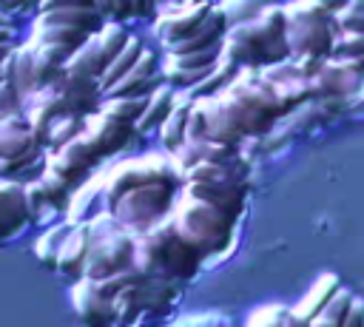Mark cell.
Here are the masks:
<instances>
[{"mask_svg":"<svg viewBox=\"0 0 364 327\" xmlns=\"http://www.w3.org/2000/svg\"><path fill=\"white\" fill-rule=\"evenodd\" d=\"M134 264L145 276L171 279V282H179L182 284V282H191L199 273L202 256L176 233V227L165 216L162 222H156L148 230L136 233Z\"/></svg>","mask_w":364,"mask_h":327,"instance_id":"1","label":"cell"},{"mask_svg":"<svg viewBox=\"0 0 364 327\" xmlns=\"http://www.w3.org/2000/svg\"><path fill=\"white\" fill-rule=\"evenodd\" d=\"M168 219L176 227V233L202 256V262L228 253V247L233 245L236 219H230L219 208H213L202 199H193L182 191L176 193Z\"/></svg>","mask_w":364,"mask_h":327,"instance_id":"2","label":"cell"},{"mask_svg":"<svg viewBox=\"0 0 364 327\" xmlns=\"http://www.w3.org/2000/svg\"><path fill=\"white\" fill-rule=\"evenodd\" d=\"M46 168V145L26 114L0 117V176L31 182Z\"/></svg>","mask_w":364,"mask_h":327,"instance_id":"3","label":"cell"},{"mask_svg":"<svg viewBox=\"0 0 364 327\" xmlns=\"http://www.w3.org/2000/svg\"><path fill=\"white\" fill-rule=\"evenodd\" d=\"M176 193H179L176 182H148V185L125 191L108 208V213L117 219L119 227H125L131 233H142L171 213Z\"/></svg>","mask_w":364,"mask_h":327,"instance_id":"4","label":"cell"},{"mask_svg":"<svg viewBox=\"0 0 364 327\" xmlns=\"http://www.w3.org/2000/svg\"><path fill=\"white\" fill-rule=\"evenodd\" d=\"M287 17V48L290 57L296 54H313L327 60L333 48L336 23L333 14H327L316 0H293L284 6Z\"/></svg>","mask_w":364,"mask_h":327,"instance_id":"5","label":"cell"},{"mask_svg":"<svg viewBox=\"0 0 364 327\" xmlns=\"http://www.w3.org/2000/svg\"><path fill=\"white\" fill-rule=\"evenodd\" d=\"M219 51L239 68H264L290 57L287 40H276L259 20L228 26Z\"/></svg>","mask_w":364,"mask_h":327,"instance_id":"6","label":"cell"},{"mask_svg":"<svg viewBox=\"0 0 364 327\" xmlns=\"http://www.w3.org/2000/svg\"><path fill=\"white\" fill-rule=\"evenodd\" d=\"M148 182H176L182 185V173L173 162L171 154H148V156H134L111 171L102 173V208L108 210L125 191L148 185Z\"/></svg>","mask_w":364,"mask_h":327,"instance_id":"7","label":"cell"},{"mask_svg":"<svg viewBox=\"0 0 364 327\" xmlns=\"http://www.w3.org/2000/svg\"><path fill=\"white\" fill-rule=\"evenodd\" d=\"M179 299V282L156 279V276H139L128 282L122 290L114 293V324H134L139 318L162 313L168 304Z\"/></svg>","mask_w":364,"mask_h":327,"instance_id":"8","label":"cell"},{"mask_svg":"<svg viewBox=\"0 0 364 327\" xmlns=\"http://www.w3.org/2000/svg\"><path fill=\"white\" fill-rule=\"evenodd\" d=\"M102 159L105 156L97 151V145L88 139L85 131L71 136L65 145L46 151V168H51L57 176H63L74 191L94 173L97 165H102Z\"/></svg>","mask_w":364,"mask_h":327,"instance_id":"9","label":"cell"},{"mask_svg":"<svg viewBox=\"0 0 364 327\" xmlns=\"http://www.w3.org/2000/svg\"><path fill=\"white\" fill-rule=\"evenodd\" d=\"M134 253H136V233H131L125 227H114L105 236L91 242L82 276L97 282L117 270H125L128 264H134Z\"/></svg>","mask_w":364,"mask_h":327,"instance_id":"10","label":"cell"},{"mask_svg":"<svg viewBox=\"0 0 364 327\" xmlns=\"http://www.w3.org/2000/svg\"><path fill=\"white\" fill-rule=\"evenodd\" d=\"M210 0H185L168 9H159L154 14V31L162 40V45H171L176 40H185L188 34H193L199 28V23L208 17L210 11Z\"/></svg>","mask_w":364,"mask_h":327,"instance_id":"11","label":"cell"},{"mask_svg":"<svg viewBox=\"0 0 364 327\" xmlns=\"http://www.w3.org/2000/svg\"><path fill=\"white\" fill-rule=\"evenodd\" d=\"M82 131L88 134V139L97 145V151L108 159V156H117L119 151H125L134 139V122H125L119 117H111L100 108L88 111L82 117Z\"/></svg>","mask_w":364,"mask_h":327,"instance_id":"12","label":"cell"},{"mask_svg":"<svg viewBox=\"0 0 364 327\" xmlns=\"http://www.w3.org/2000/svg\"><path fill=\"white\" fill-rule=\"evenodd\" d=\"M216 100H219L225 117L233 122V128H236L242 136H259V134L270 131L273 122H276L273 117H267L259 105H253V102H250L242 91H236L233 85H228L225 91H219Z\"/></svg>","mask_w":364,"mask_h":327,"instance_id":"13","label":"cell"},{"mask_svg":"<svg viewBox=\"0 0 364 327\" xmlns=\"http://www.w3.org/2000/svg\"><path fill=\"white\" fill-rule=\"evenodd\" d=\"M159 82H162L159 54L145 45L142 54H139V60L131 65V71L125 77H119L102 97H148Z\"/></svg>","mask_w":364,"mask_h":327,"instance_id":"14","label":"cell"},{"mask_svg":"<svg viewBox=\"0 0 364 327\" xmlns=\"http://www.w3.org/2000/svg\"><path fill=\"white\" fill-rule=\"evenodd\" d=\"M179 191L219 208L236 222L245 210V196H247V185H225V182H202V179H182Z\"/></svg>","mask_w":364,"mask_h":327,"instance_id":"15","label":"cell"},{"mask_svg":"<svg viewBox=\"0 0 364 327\" xmlns=\"http://www.w3.org/2000/svg\"><path fill=\"white\" fill-rule=\"evenodd\" d=\"M71 304H74V313L80 316V321H85V324H94V327L114 324V304H111V299L88 276L74 279Z\"/></svg>","mask_w":364,"mask_h":327,"instance_id":"16","label":"cell"},{"mask_svg":"<svg viewBox=\"0 0 364 327\" xmlns=\"http://www.w3.org/2000/svg\"><path fill=\"white\" fill-rule=\"evenodd\" d=\"M230 85L236 91H242L253 105H259L267 117H273V119L284 117V108H282V100H279V91H276V82L262 68H239V74H236V80Z\"/></svg>","mask_w":364,"mask_h":327,"instance_id":"17","label":"cell"},{"mask_svg":"<svg viewBox=\"0 0 364 327\" xmlns=\"http://www.w3.org/2000/svg\"><path fill=\"white\" fill-rule=\"evenodd\" d=\"M28 222L31 219H28V210H26L23 182L0 176V242L14 239Z\"/></svg>","mask_w":364,"mask_h":327,"instance_id":"18","label":"cell"},{"mask_svg":"<svg viewBox=\"0 0 364 327\" xmlns=\"http://www.w3.org/2000/svg\"><path fill=\"white\" fill-rule=\"evenodd\" d=\"M228 31V17L219 6H210L208 17L199 23V28L193 34H188L185 40H176L171 45H165L168 54H191V51H208V48H219L222 37Z\"/></svg>","mask_w":364,"mask_h":327,"instance_id":"19","label":"cell"},{"mask_svg":"<svg viewBox=\"0 0 364 327\" xmlns=\"http://www.w3.org/2000/svg\"><path fill=\"white\" fill-rule=\"evenodd\" d=\"M91 225L88 219L85 222H74V227L68 230L65 242H63V250L57 256V273L68 276V279H80L82 270H85V259H88V250H91Z\"/></svg>","mask_w":364,"mask_h":327,"instance_id":"20","label":"cell"},{"mask_svg":"<svg viewBox=\"0 0 364 327\" xmlns=\"http://www.w3.org/2000/svg\"><path fill=\"white\" fill-rule=\"evenodd\" d=\"M179 173L185 168H191L193 162L199 159H213V162H228V159H236L239 156V145H228V142H219V139H185L176 151H171Z\"/></svg>","mask_w":364,"mask_h":327,"instance_id":"21","label":"cell"},{"mask_svg":"<svg viewBox=\"0 0 364 327\" xmlns=\"http://www.w3.org/2000/svg\"><path fill=\"white\" fill-rule=\"evenodd\" d=\"M191 102H193V94L191 91H176L168 117L156 128L159 131V142H162V148L168 154L176 151L185 142V136H188V111H191Z\"/></svg>","mask_w":364,"mask_h":327,"instance_id":"22","label":"cell"},{"mask_svg":"<svg viewBox=\"0 0 364 327\" xmlns=\"http://www.w3.org/2000/svg\"><path fill=\"white\" fill-rule=\"evenodd\" d=\"M182 179H202V182H225V185H247V165L236 156L228 162L199 159L182 171Z\"/></svg>","mask_w":364,"mask_h":327,"instance_id":"23","label":"cell"},{"mask_svg":"<svg viewBox=\"0 0 364 327\" xmlns=\"http://www.w3.org/2000/svg\"><path fill=\"white\" fill-rule=\"evenodd\" d=\"M338 287H341V279H338L336 273H321V276L313 282V287L301 296V301L290 307L293 316H296V321H299L301 327H304V324H313V318L318 316V310L330 301V296H333Z\"/></svg>","mask_w":364,"mask_h":327,"instance_id":"24","label":"cell"},{"mask_svg":"<svg viewBox=\"0 0 364 327\" xmlns=\"http://www.w3.org/2000/svg\"><path fill=\"white\" fill-rule=\"evenodd\" d=\"M63 71H65L71 80H77V82L97 85V80H100V74H102V60H100V51H97V40H94V34H91L82 45H77V48L68 54V60H65Z\"/></svg>","mask_w":364,"mask_h":327,"instance_id":"25","label":"cell"},{"mask_svg":"<svg viewBox=\"0 0 364 327\" xmlns=\"http://www.w3.org/2000/svg\"><path fill=\"white\" fill-rule=\"evenodd\" d=\"M199 111H202V119H205V139H219V142H228V145H239L245 136L233 128V122L225 117L222 105L216 97H193Z\"/></svg>","mask_w":364,"mask_h":327,"instance_id":"26","label":"cell"},{"mask_svg":"<svg viewBox=\"0 0 364 327\" xmlns=\"http://www.w3.org/2000/svg\"><path fill=\"white\" fill-rule=\"evenodd\" d=\"M28 45H31V54H34V74H37V88L46 85L68 60V54L74 48L68 45H57V43H46V40H31L28 37Z\"/></svg>","mask_w":364,"mask_h":327,"instance_id":"27","label":"cell"},{"mask_svg":"<svg viewBox=\"0 0 364 327\" xmlns=\"http://www.w3.org/2000/svg\"><path fill=\"white\" fill-rule=\"evenodd\" d=\"M102 208V176H94V179H85L68 199V208H65V216L71 222H85L91 216H97Z\"/></svg>","mask_w":364,"mask_h":327,"instance_id":"28","label":"cell"},{"mask_svg":"<svg viewBox=\"0 0 364 327\" xmlns=\"http://www.w3.org/2000/svg\"><path fill=\"white\" fill-rule=\"evenodd\" d=\"M173 94H176V88H171L168 82H159V85L148 94L145 108H142L139 119L134 122V131H136V134H151V131H156V128L162 125V119L168 117V111H171Z\"/></svg>","mask_w":364,"mask_h":327,"instance_id":"29","label":"cell"},{"mask_svg":"<svg viewBox=\"0 0 364 327\" xmlns=\"http://www.w3.org/2000/svg\"><path fill=\"white\" fill-rule=\"evenodd\" d=\"M142 48H145V43H142V37H136V34H128V40H125V45L117 51V57L102 68V74H100V80H97V85H100V94H105L119 77H125L128 71H131V65L139 60V54H142Z\"/></svg>","mask_w":364,"mask_h":327,"instance_id":"30","label":"cell"},{"mask_svg":"<svg viewBox=\"0 0 364 327\" xmlns=\"http://www.w3.org/2000/svg\"><path fill=\"white\" fill-rule=\"evenodd\" d=\"M71 227H74L71 219L54 222V225H48V227L34 239V259H37L43 267H51V270L57 267V256H60L63 242H65V236H68Z\"/></svg>","mask_w":364,"mask_h":327,"instance_id":"31","label":"cell"},{"mask_svg":"<svg viewBox=\"0 0 364 327\" xmlns=\"http://www.w3.org/2000/svg\"><path fill=\"white\" fill-rule=\"evenodd\" d=\"M91 37V31L77 28V26H65V23H46V20H34L31 26V40H46V43H57V45H68L77 48Z\"/></svg>","mask_w":364,"mask_h":327,"instance_id":"32","label":"cell"},{"mask_svg":"<svg viewBox=\"0 0 364 327\" xmlns=\"http://www.w3.org/2000/svg\"><path fill=\"white\" fill-rule=\"evenodd\" d=\"M236 74H239V65H236L233 60H228L225 54H219L216 65L191 88V94H193V97H216L219 91H225V88L236 80Z\"/></svg>","mask_w":364,"mask_h":327,"instance_id":"33","label":"cell"},{"mask_svg":"<svg viewBox=\"0 0 364 327\" xmlns=\"http://www.w3.org/2000/svg\"><path fill=\"white\" fill-rule=\"evenodd\" d=\"M131 31H125V26L119 20H105L100 26V31H94V40H97V51H100V60H102V68L117 57V51L125 45Z\"/></svg>","mask_w":364,"mask_h":327,"instance_id":"34","label":"cell"},{"mask_svg":"<svg viewBox=\"0 0 364 327\" xmlns=\"http://www.w3.org/2000/svg\"><path fill=\"white\" fill-rule=\"evenodd\" d=\"M82 117H85V114H63V117H57V119L46 128V134H43L46 151H54V148L65 145L71 136H77V134L82 131Z\"/></svg>","mask_w":364,"mask_h":327,"instance_id":"35","label":"cell"},{"mask_svg":"<svg viewBox=\"0 0 364 327\" xmlns=\"http://www.w3.org/2000/svg\"><path fill=\"white\" fill-rule=\"evenodd\" d=\"M14 85L20 88L23 97H28L37 88V74H34V54L28 40L23 45H14Z\"/></svg>","mask_w":364,"mask_h":327,"instance_id":"36","label":"cell"},{"mask_svg":"<svg viewBox=\"0 0 364 327\" xmlns=\"http://www.w3.org/2000/svg\"><path fill=\"white\" fill-rule=\"evenodd\" d=\"M350 301H353V293H350V290H344V287H338V290L330 296V301L318 310V316L313 318V324H333V327H344V321H347V310H350Z\"/></svg>","mask_w":364,"mask_h":327,"instance_id":"37","label":"cell"},{"mask_svg":"<svg viewBox=\"0 0 364 327\" xmlns=\"http://www.w3.org/2000/svg\"><path fill=\"white\" fill-rule=\"evenodd\" d=\"M145 100L148 97H102L97 108L111 114V117H119L125 122H136L142 108H145Z\"/></svg>","mask_w":364,"mask_h":327,"instance_id":"38","label":"cell"},{"mask_svg":"<svg viewBox=\"0 0 364 327\" xmlns=\"http://www.w3.org/2000/svg\"><path fill=\"white\" fill-rule=\"evenodd\" d=\"M23 196H26V210H28V219H31V222H40V219L48 216V213H57V208L51 205V199L46 196V191L40 188L37 179L23 182Z\"/></svg>","mask_w":364,"mask_h":327,"instance_id":"39","label":"cell"},{"mask_svg":"<svg viewBox=\"0 0 364 327\" xmlns=\"http://www.w3.org/2000/svg\"><path fill=\"white\" fill-rule=\"evenodd\" d=\"M267 3H270V0H222V3H219V9L225 11L228 26H236V23L256 20Z\"/></svg>","mask_w":364,"mask_h":327,"instance_id":"40","label":"cell"},{"mask_svg":"<svg viewBox=\"0 0 364 327\" xmlns=\"http://www.w3.org/2000/svg\"><path fill=\"white\" fill-rule=\"evenodd\" d=\"M330 57L338 60H358L364 57V31H336Z\"/></svg>","mask_w":364,"mask_h":327,"instance_id":"41","label":"cell"},{"mask_svg":"<svg viewBox=\"0 0 364 327\" xmlns=\"http://www.w3.org/2000/svg\"><path fill=\"white\" fill-rule=\"evenodd\" d=\"M247 324H250V327H256V324H262V327H284V324L299 327L293 310H290V307H282V304H267V307L256 310V313L247 318Z\"/></svg>","mask_w":364,"mask_h":327,"instance_id":"42","label":"cell"},{"mask_svg":"<svg viewBox=\"0 0 364 327\" xmlns=\"http://www.w3.org/2000/svg\"><path fill=\"white\" fill-rule=\"evenodd\" d=\"M23 94L20 88L11 82V80H3L0 82V117H9V114H20L23 111Z\"/></svg>","mask_w":364,"mask_h":327,"instance_id":"43","label":"cell"},{"mask_svg":"<svg viewBox=\"0 0 364 327\" xmlns=\"http://www.w3.org/2000/svg\"><path fill=\"white\" fill-rule=\"evenodd\" d=\"M344 327H364V299L353 296L350 310H347V321H344Z\"/></svg>","mask_w":364,"mask_h":327,"instance_id":"44","label":"cell"},{"mask_svg":"<svg viewBox=\"0 0 364 327\" xmlns=\"http://www.w3.org/2000/svg\"><path fill=\"white\" fill-rule=\"evenodd\" d=\"M131 6H134V17H139V20H148L159 11L156 0H131Z\"/></svg>","mask_w":364,"mask_h":327,"instance_id":"45","label":"cell"},{"mask_svg":"<svg viewBox=\"0 0 364 327\" xmlns=\"http://www.w3.org/2000/svg\"><path fill=\"white\" fill-rule=\"evenodd\" d=\"M111 20H119V23H125V20H134V6H131V0H114V11H111Z\"/></svg>","mask_w":364,"mask_h":327,"instance_id":"46","label":"cell"},{"mask_svg":"<svg viewBox=\"0 0 364 327\" xmlns=\"http://www.w3.org/2000/svg\"><path fill=\"white\" fill-rule=\"evenodd\" d=\"M14 40H17L14 23H11V26H0V43H11V45H14Z\"/></svg>","mask_w":364,"mask_h":327,"instance_id":"47","label":"cell"},{"mask_svg":"<svg viewBox=\"0 0 364 327\" xmlns=\"http://www.w3.org/2000/svg\"><path fill=\"white\" fill-rule=\"evenodd\" d=\"M316 3H318V6H321L327 14H336V11H338V9H341L347 0H316Z\"/></svg>","mask_w":364,"mask_h":327,"instance_id":"48","label":"cell"},{"mask_svg":"<svg viewBox=\"0 0 364 327\" xmlns=\"http://www.w3.org/2000/svg\"><path fill=\"white\" fill-rule=\"evenodd\" d=\"M94 6H97V11H102V17H105V20H111V11H114V0H94Z\"/></svg>","mask_w":364,"mask_h":327,"instance_id":"49","label":"cell"},{"mask_svg":"<svg viewBox=\"0 0 364 327\" xmlns=\"http://www.w3.org/2000/svg\"><path fill=\"white\" fill-rule=\"evenodd\" d=\"M40 3H43V0H28V3H26V11H31V14H37V9H40Z\"/></svg>","mask_w":364,"mask_h":327,"instance_id":"50","label":"cell"},{"mask_svg":"<svg viewBox=\"0 0 364 327\" xmlns=\"http://www.w3.org/2000/svg\"><path fill=\"white\" fill-rule=\"evenodd\" d=\"M14 45H17V43H14ZM14 45H11V43H0V60H3V57H6V54L14 48Z\"/></svg>","mask_w":364,"mask_h":327,"instance_id":"51","label":"cell"},{"mask_svg":"<svg viewBox=\"0 0 364 327\" xmlns=\"http://www.w3.org/2000/svg\"><path fill=\"white\" fill-rule=\"evenodd\" d=\"M0 63H3V60H0ZM0 82H3V65H0Z\"/></svg>","mask_w":364,"mask_h":327,"instance_id":"52","label":"cell"},{"mask_svg":"<svg viewBox=\"0 0 364 327\" xmlns=\"http://www.w3.org/2000/svg\"><path fill=\"white\" fill-rule=\"evenodd\" d=\"M0 3H3V0H0Z\"/></svg>","mask_w":364,"mask_h":327,"instance_id":"53","label":"cell"}]
</instances>
